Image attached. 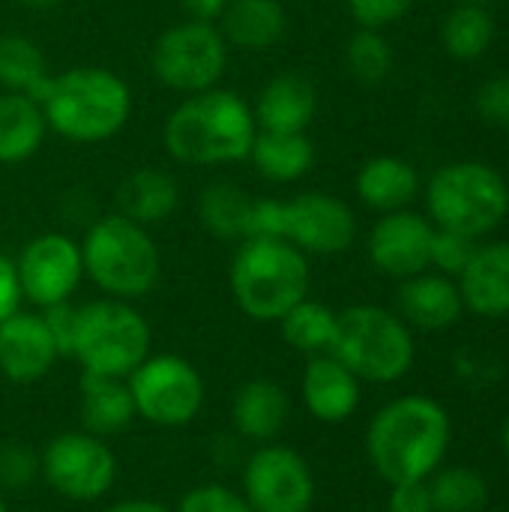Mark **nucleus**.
<instances>
[{"label": "nucleus", "mask_w": 509, "mask_h": 512, "mask_svg": "<svg viewBox=\"0 0 509 512\" xmlns=\"http://www.w3.org/2000/svg\"><path fill=\"white\" fill-rule=\"evenodd\" d=\"M426 204L435 228L477 240L504 222L509 189L504 177L486 162H450L429 180Z\"/></svg>", "instance_id": "obj_8"}, {"label": "nucleus", "mask_w": 509, "mask_h": 512, "mask_svg": "<svg viewBox=\"0 0 509 512\" xmlns=\"http://www.w3.org/2000/svg\"><path fill=\"white\" fill-rule=\"evenodd\" d=\"M465 3H480V6H483V3H489V0H465Z\"/></svg>", "instance_id": "obj_46"}, {"label": "nucleus", "mask_w": 509, "mask_h": 512, "mask_svg": "<svg viewBox=\"0 0 509 512\" xmlns=\"http://www.w3.org/2000/svg\"><path fill=\"white\" fill-rule=\"evenodd\" d=\"M15 273L21 300H30L36 309L69 303L84 279L81 243L60 231L39 234L21 249Z\"/></svg>", "instance_id": "obj_14"}, {"label": "nucleus", "mask_w": 509, "mask_h": 512, "mask_svg": "<svg viewBox=\"0 0 509 512\" xmlns=\"http://www.w3.org/2000/svg\"><path fill=\"white\" fill-rule=\"evenodd\" d=\"M420 189V177L411 162L399 156H375L357 171V195L366 207L393 213L405 210Z\"/></svg>", "instance_id": "obj_26"}, {"label": "nucleus", "mask_w": 509, "mask_h": 512, "mask_svg": "<svg viewBox=\"0 0 509 512\" xmlns=\"http://www.w3.org/2000/svg\"><path fill=\"white\" fill-rule=\"evenodd\" d=\"M462 303L483 318L509 315V243L477 246L459 273Z\"/></svg>", "instance_id": "obj_19"}, {"label": "nucleus", "mask_w": 509, "mask_h": 512, "mask_svg": "<svg viewBox=\"0 0 509 512\" xmlns=\"http://www.w3.org/2000/svg\"><path fill=\"white\" fill-rule=\"evenodd\" d=\"M390 512H435L426 480L396 483L390 492Z\"/></svg>", "instance_id": "obj_39"}, {"label": "nucleus", "mask_w": 509, "mask_h": 512, "mask_svg": "<svg viewBox=\"0 0 509 512\" xmlns=\"http://www.w3.org/2000/svg\"><path fill=\"white\" fill-rule=\"evenodd\" d=\"M84 276L114 300H138L159 282L162 258L150 231L120 213L96 219L81 240Z\"/></svg>", "instance_id": "obj_5"}, {"label": "nucleus", "mask_w": 509, "mask_h": 512, "mask_svg": "<svg viewBox=\"0 0 509 512\" xmlns=\"http://www.w3.org/2000/svg\"><path fill=\"white\" fill-rule=\"evenodd\" d=\"M36 477H39V456L18 441H6L0 447V486L18 492L30 486Z\"/></svg>", "instance_id": "obj_35"}, {"label": "nucleus", "mask_w": 509, "mask_h": 512, "mask_svg": "<svg viewBox=\"0 0 509 512\" xmlns=\"http://www.w3.org/2000/svg\"><path fill=\"white\" fill-rule=\"evenodd\" d=\"M435 512H480L489 501V486L477 471L447 468L429 483Z\"/></svg>", "instance_id": "obj_32"}, {"label": "nucleus", "mask_w": 509, "mask_h": 512, "mask_svg": "<svg viewBox=\"0 0 509 512\" xmlns=\"http://www.w3.org/2000/svg\"><path fill=\"white\" fill-rule=\"evenodd\" d=\"M450 447V417L426 396H405L384 405L369 423L366 450L381 480L390 486L426 480Z\"/></svg>", "instance_id": "obj_2"}, {"label": "nucleus", "mask_w": 509, "mask_h": 512, "mask_svg": "<svg viewBox=\"0 0 509 512\" xmlns=\"http://www.w3.org/2000/svg\"><path fill=\"white\" fill-rule=\"evenodd\" d=\"M228 42L216 24L183 18L165 27L150 48V69L159 84L177 93H201L219 87L228 66Z\"/></svg>", "instance_id": "obj_10"}, {"label": "nucleus", "mask_w": 509, "mask_h": 512, "mask_svg": "<svg viewBox=\"0 0 509 512\" xmlns=\"http://www.w3.org/2000/svg\"><path fill=\"white\" fill-rule=\"evenodd\" d=\"M39 474L66 501L90 504L111 492L117 480V459L108 444L90 432H63L39 453Z\"/></svg>", "instance_id": "obj_12"}, {"label": "nucleus", "mask_w": 509, "mask_h": 512, "mask_svg": "<svg viewBox=\"0 0 509 512\" xmlns=\"http://www.w3.org/2000/svg\"><path fill=\"white\" fill-rule=\"evenodd\" d=\"M60 348L42 312H12L0 321V375L12 384H36L57 363Z\"/></svg>", "instance_id": "obj_16"}, {"label": "nucleus", "mask_w": 509, "mask_h": 512, "mask_svg": "<svg viewBox=\"0 0 509 512\" xmlns=\"http://www.w3.org/2000/svg\"><path fill=\"white\" fill-rule=\"evenodd\" d=\"M0 512H9L6 510V501H3V498H0Z\"/></svg>", "instance_id": "obj_45"}, {"label": "nucleus", "mask_w": 509, "mask_h": 512, "mask_svg": "<svg viewBox=\"0 0 509 512\" xmlns=\"http://www.w3.org/2000/svg\"><path fill=\"white\" fill-rule=\"evenodd\" d=\"M249 237H282L306 255H339L357 237L354 210L327 195L303 192L291 201L255 198Z\"/></svg>", "instance_id": "obj_7"}, {"label": "nucleus", "mask_w": 509, "mask_h": 512, "mask_svg": "<svg viewBox=\"0 0 509 512\" xmlns=\"http://www.w3.org/2000/svg\"><path fill=\"white\" fill-rule=\"evenodd\" d=\"M228 0H180V9L186 18L192 21H207V24H216L225 12Z\"/></svg>", "instance_id": "obj_41"}, {"label": "nucleus", "mask_w": 509, "mask_h": 512, "mask_svg": "<svg viewBox=\"0 0 509 512\" xmlns=\"http://www.w3.org/2000/svg\"><path fill=\"white\" fill-rule=\"evenodd\" d=\"M474 249H477L474 237L435 228V237H432V264L441 270V276H459L468 267Z\"/></svg>", "instance_id": "obj_34"}, {"label": "nucleus", "mask_w": 509, "mask_h": 512, "mask_svg": "<svg viewBox=\"0 0 509 512\" xmlns=\"http://www.w3.org/2000/svg\"><path fill=\"white\" fill-rule=\"evenodd\" d=\"M243 498L252 512H309L315 504L312 468L297 450L264 444L243 468Z\"/></svg>", "instance_id": "obj_13"}, {"label": "nucleus", "mask_w": 509, "mask_h": 512, "mask_svg": "<svg viewBox=\"0 0 509 512\" xmlns=\"http://www.w3.org/2000/svg\"><path fill=\"white\" fill-rule=\"evenodd\" d=\"M150 342V324L129 300L102 297L75 306L69 357L90 375L129 378L150 357Z\"/></svg>", "instance_id": "obj_6"}, {"label": "nucleus", "mask_w": 509, "mask_h": 512, "mask_svg": "<svg viewBox=\"0 0 509 512\" xmlns=\"http://www.w3.org/2000/svg\"><path fill=\"white\" fill-rule=\"evenodd\" d=\"M177 512H252V507L246 504L240 492H231L228 486H219V483H207V486H195L192 492H186Z\"/></svg>", "instance_id": "obj_36"}, {"label": "nucleus", "mask_w": 509, "mask_h": 512, "mask_svg": "<svg viewBox=\"0 0 509 512\" xmlns=\"http://www.w3.org/2000/svg\"><path fill=\"white\" fill-rule=\"evenodd\" d=\"M249 159L255 171L270 183H297L315 165V144L306 132H270L258 129Z\"/></svg>", "instance_id": "obj_25"}, {"label": "nucleus", "mask_w": 509, "mask_h": 512, "mask_svg": "<svg viewBox=\"0 0 509 512\" xmlns=\"http://www.w3.org/2000/svg\"><path fill=\"white\" fill-rule=\"evenodd\" d=\"M411 6L414 0H348L351 18L366 30H384L387 24L399 21Z\"/></svg>", "instance_id": "obj_37"}, {"label": "nucleus", "mask_w": 509, "mask_h": 512, "mask_svg": "<svg viewBox=\"0 0 509 512\" xmlns=\"http://www.w3.org/2000/svg\"><path fill=\"white\" fill-rule=\"evenodd\" d=\"M228 282L243 315L279 321L309 297L312 267L306 252L282 237H246L234 252Z\"/></svg>", "instance_id": "obj_4"}, {"label": "nucleus", "mask_w": 509, "mask_h": 512, "mask_svg": "<svg viewBox=\"0 0 509 512\" xmlns=\"http://www.w3.org/2000/svg\"><path fill=\"white\" fill-rule=\"evenodd\" d=\"M318 111V90L303 72H279L273 75L252 108L258 129L270 132H306Z\"/></svg>", "instance_id": "obj_17"}, {"label": "nucleus", "mask_w": 509, "mask_h": 512, "mask_svg": "<svg viewBox=\"0 0 509 512\" xmlns=\"http://www.w3.org/2000/svg\"><path fill=\"white\" fill-rule=\"evenodd\" d=\"M432 237L435 225L411 210L384 213L369 234L372 264L393 279H411L426 273L432 264Z\"/></svg>", "instance_id": "obj_15"}, {"label": "nucleus", "mask_w": 509, "mask_h": 512, "mask_svg": "<svg viewBox=\"0 0 509 512\" xmlns=\"http://www.w3.org/2000/svg\"><path fill=\"white\" fill-rule=\"evenodd\" d=\"M18 306H21V288H18L15 261H9L0 252V321H6L12 312H18Z\"/></svg>", "instance_id": "obj_40"}, {"label": "nucleus", "mask_w": 509, "mask_h": 512, "mask_svg": "<svg viewBox=\"0 0 509 512\" xmlns=\"http://www.w3.org/2000/svg\"><path fill=\"white\" fill-rule=\"evenodd\" d=\"M255 198L234 180H210L198 195V216L216 240H246Z\"/></svg>", "instance_id": "obj_28"}, {"label": "nucleus", "mask_w": 509, "mask_h": 512, "mask_svg": "<svg viewBox=\"0 0 509 512\" xmlns=\"http://www.w3.org/2000/svg\"><path fill=\"white\" fill-rule=\"evenodd\" d=\"M51 132L72 144L114 138L132 114L129 84L105 66H75L51 75L39 96Z\"/></svg>", "instance_id": "obj_3"}, {"label": "nucleus", "mask_w": 509, "mask_h": 512, "mask_svg": "<svg viewBox=\"0 0 509 512\" xmlns=\"http://www.w3.org/2000/svg\"><path fill=\"white\" fill-rule=\"evenodd\" d=\"M48 132L39 99L0 93V165H18L36 156Z\"/></svg>", "instance_id": "obj_27"}, {"label": "nucleus", "mask_w": 509, "mask_h": 512, "mask_svg": "<svg viewBox=\"0 0 509 512\" xmlns=\"http://www.w3.org/2000/svg\"><path fill=\"white\" fill-rule=\"evenodd\" d=\"M105 512H171L165 504L159 501H144V498H132V501H120L114 507H108Z\"/></svg>", "instance_id": "obj_42"}, {"label": "nucleus", "mask_w": 509, "mask_h": 512, "mask_svg": "<svg viewBox=\"0 0 509 512\" xmlns=\"http://www.w3.org/2000/svg\"><path fill=\"white\" fill-rule=\"evenodd\" d=\"M180 204V186L177 180L162 168H138L117 186V213L138 222V225H156L165 222Z\"/></svg>", "instance_id": "obj_24"}, {"label": "nucleus", "mask_w": 509, "mask_h": 512, "mask_svg": "<svg viewBox=\"0 0 509 512\" xmlns=\"http://www.w3.org/2000/svg\"><path fill=\"white\" fill-rule=\"evenodd\" d=\"M255 135L258 123L252 105L234 90L222 87L186 96L162 126V141L171 159L195 168L249 159Z\"/></svg>", "instance_id": "obj_1"}, {"label": "nucleus", "mask_w": 509, "mask_h": 512, "mask_svg": "<svg viewBox=\"0 0 509 512\" xmlns=\"http://www.w3.org/2000/svg\"><path fill=\"white\" fill-rule=\"evenodd\" d=\"M306 411L321 423H345L360 405V378L333 354H315L303 372Z\"/></svg>", "instance_id": "obj_18"}, {"label": "nucleus", "mask_w": 509, "mask_h": 512, "mask_svg": "<svg viewBox=\"0 0 509 512\" xmlns=\"http://www.w3.org/2000/svg\"><path fill=\"white\" fill-rule=\"evenodd\" d=\"M21 6H27V9H36V12H45V9H54L60 0H18Z\"/></svg>", "instance_id": "obj_43"}, {"label": "nucleus", "mask_w": 509, "mask_h": 512, "mask_svg": "<svg viewBox=\"0 0 509 512\" xmlns=\"http://www.w3.org/2000/svg\"><path fill=\"white\" fill-rule=\"evenodd\" d=\"M504 450H507V456H509V417H507V423H504Z\"/></svg>", "instance_id": "obj_44"}, {"label": "nucleus", "mask_w": 509, "mask_h": 512, "mask_svg": "<svg viewBox=\"0 0 509 512\" xmlns=\"http://www.w3.org/2000/svg\"><path fill=\"white\" fill-rule=\"evenodd\" d=\"M51 72L45 63L42 48L21 36V33H6L0 36V87L6 93H24L39 99Z\"/></svg>", "instance_id": "obj_29"}, {"label": "nucleus", "mask_w": 509, "mask_h": 512, "mask_svg": "<svg viewBox=\"0 0 509 512\" xmlns=\"http://www.w3.org/2000/svg\"><path fill=\"white\" fill-rule=\"evenodd\" d=\"M291 414V399L285 387H279L270 378H252L246 381L231 402V420L234 429L249 441H273Z\"/></svg>", "instance_id": "obj_22"}, {"label": "nucleus", "mask_w": 509, "mask_h": 512, "mask_svg": "<svg viewBox=\"0 0 509 512\" xmlns=\"http://www.w3.org/2000/svg\"><path fill=\"white\" fill-rule=\"evenodd\" d=\"M441 39L453 57L477 60L489 51V45L495 39V21L480 3H462L444 18Z\"/></svg>", "instance_id": "obj_31"}, {"label": "nucleus", "mask_w": 509, "mask_h": 512, "mask_svg": "<svg viewBox=\"0 0 509 512\" xmlns=\"http://www.w3.org/2000/svg\"><path fill=\"white\" fill-rule=\"evenodd\" d=\"M336 321L339 315L330 306L306 297L291 312H285L276 324L291 348L315 357V354H330V345L336 339Z\"/></svg>", "instance_id": "obj_30"}, {"label": "nucleus", "mask_w": 509, "mask_h": 512, "mask_svg": "<svg viewBox=\"0 0 509 512\" xmlns=\"http://www.w3.org/2000/svg\"><path fill=\"white\" fill-rule=\"evenodd\" d=\"M477 111L489 123L509 126V78H492L477 90Z\"/></svg>", "instance_id": "obj_38"}, {"label": "nucleus", "mask_w": 509, "mask_h": 512, "mask_svg": "<svg viewBox=\"0 0 509 512\" xmlns=\"http://www.w3.org/2000/svg\"><path fill=\"white\" fill-rule=\"evenodd\" d=\"M135 414L159 429L189 426L204 405V381L198 369L177 354L147 357L129 378Z\"/></svg>", "instance_id": "obj_11"}, {"label": "nucleus", "mask_w": 509, "mask_h": 512, "mask_svg": "<svg viewBox=\"0 0 509 512\" xmlns=\"http://www.w3.org/2000/svg\"><path fill=\"white\" fill-rule=\"evenodd\" d=\"M465 303L459 285L450 276L420 273L402 279L399 288V312L408 324L420 330H447L459 321Z\"/></svg>", "instance_id": "obj_20"}, {"label": "nucleus", "mask_w": 509, "mask_h": 512, "mask_svg": "<svg viewBox=\"0 0 509 512\" xmlns=\"http://www.w3.org/2000/svg\"><path fill=\"white\" fill-rule=\"evenodd\" d=\"M81 426L84 432L105 438L123 432L138 414L129 393L126 378H108V375H81Z\"/></svg>", "instance_id": "obj_23"}, {"label": "nucleus", "mask_w": 509, "mask_h": 512, "mask_svg": "<svg viewBox=\"0 0 509 512\" xmlns=\"http://www.w3.org/2000/svg\"><path fill=\"white\" fill-rule=\"evenodd\" d=\"M345 63L348 72L363 81V84H378L390 75L393 69V48L390 42L381 36V30H366L360 27L348 45H345Z\"/></svg>", "instance_id": "obj_33"}, {"label": "nucleus", "mask_w": 509, "mask_h": 512, "mask_svg": "<svg viewBox=\"0 0 509 512\" xmlns=\"http://www.w3.org/2000/svg\"><path fill=\"white\" fill-rule=\"evenodd\" d=\"M228 48L267 51L288 30V12L279 0H228L222 18L216 21Z\"/></svg>", "instance_id": "obj_21"}, {"label": "nucleus", "mask_w": 509, "mask_h": 512, "mask_svg": "<svg viewBox=\"0 0 509 512\" xmlns=\"http://www.w3.org/2000/svg\"><path fill=\"white\" fill-rule=\"evenodd\" d=\"M330 354L360 381L393 384L414 363V339L399 315L381 306H351L339 312Z\"/></svg>", "instance_id": "obj_9"}]
</instances>
